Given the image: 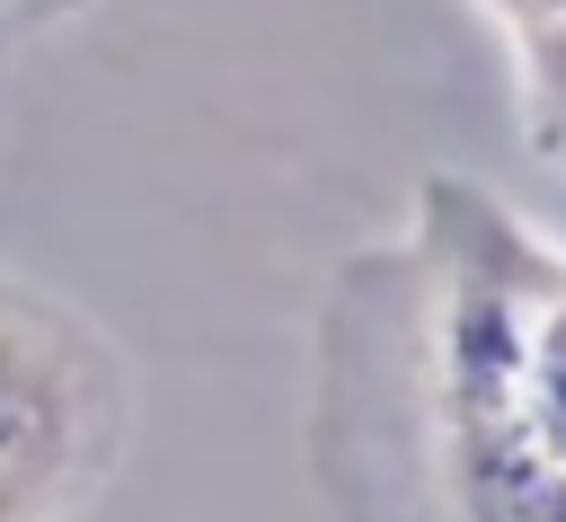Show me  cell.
<instances>
[{"mask_svg": "<svg viewBox=\"0 0 566 522\" xmlns=\"http://www.w3.org/2000/svg\"><path fill=\"white\" fill-rule=\"evenodd\" d=\"M513 522H566V487H548V495H531Z\"/></svg>", "mask_w": 566, "mask_h": 522, "instance_id": "cell-6", "label": "cell"}, {"mask_svg": "<svg viewBox=\"0 0 566 522\" xmlns=\"http://www.w3.org/2000/svg\"><path fill=\"white\" fill-rule=\"evenodd\" d=\"M71 9H88V0H0V18H71Z\"/></svg>", "mask_w": 566, "mask_h": 522, "instance_id": "cell-5", "label": "cell"}, {"mask_svg": "<svg viewBox=\"0 0 566 522\" xmlns=\"http://www.w3.org/2000/svg\"><path fill=\"white\" fill-rule=\"evenodd\" d=\"M513 80H522V142H531V159L566 168V18L513 35Z\"/></svg>", "mask_w": 566, "mask_h": 522, "instance_id": "cell-3", "label": "cell"}, {"mask_svg": "<svg viewBox=\"0 0 566 522\" xmlns=\"http://www.w3.org/2000/svg\"><path fill=\"white\" fill-rule=\"evenodd\" d=\"M478 9H486V18H504L513 35H522V27H557V18H566V0H478Z\"/></svg>", "mask_w": 566, "mask_h": 522, "instance_id": "cell-4", "label": "cell"}, {"mask_svg": "<svg viewBox=\"0 0 566 522\" xmlns=\"http://www.w3.org/2000/svg\"><path fill=\"white\" fill-rule=\"evenodd\" d=\"M124 363L115 345L0 274V522H71L115 469Z\"/></svg>", "mask_w": 566, "mask_h": 522, "instance_id": "cell-1", "label": "cell"}, {"mask_svg": "<svg viewBox=\"0 0 566 522\" xmlns=\"http://www.w3.org/2000/svg\"><path fill=\"white\" fill-rule=\"evenodd\" d=\"M522 442L548 478H566V265H539L522 319Z\"/></svg>", "mask_w": 566, "mask_h": 522, "instance_id": "cell-2", "label": "cell"}]
</instances>
